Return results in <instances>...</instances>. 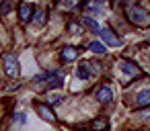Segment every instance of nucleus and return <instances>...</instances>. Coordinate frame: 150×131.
Listing matches in <instances>:
<instances>
[{"label": "nucleus", "instance_id": "f257e3e1", "mask_svg": "<svg viewBox=\"0 0 150 131\" xmlns=\"http://www.w3.org/2000/svg\"><path fill=\"white\" fill-rule=\"evenodd\" d=\"M127 19L134 21L136 25H144V23L148 21V13L142 11V8H136V6H129V8H127Z\"/></svg>", "mask_w": 150, "mask_h": 131}, {"label": "nucleus", "instance_id": "f03ea898", "mask_svg": "<svg viewBox=\"0 0 150 131\" xmlns=\"http://www.w3.org/2000/svg\"><path fill=\"white\" fill-rule=\"evenodd\" d=\"M45 86H47V90H54V88H60V86H64V76H62V72H47L45 74Z\"/></svg>", "mask_w": 150, "mask_h": 131}, {"label": "nucleus", "instance_id": "7ed1b4c3", "mask_svg": "<svg viewBox=\"0 0 150 131\" xmlns=\"http://www.w3.org/2000/svg\"><path fill=\"white\" fill-rule=\"evenodd\" d=\"M4 70H6V74L11 76V78H15V76H19V62L13 57V55H6L4 57Z\"/></svg>", "mask_w": 150, "mask_h": 131}, {"label": "nucleus", "instance_id": "20e7f679", "mask_svg": "<svg viewBox=\"0 0 150 131\" xmlns=\"http://www.w3.org/2000/svg\"><path fill=\"white\" fill-rule=\"evenodd\" d=\"M99 35H101V39H103L107 45H113V47H119V45H121V39H119L117 35H113L109 29H101Z\"/></svg>", "mask_w": 150, "mask_h": 131}, {"label": "nucleus", "instance_id": "39448f33", "mask_svg": "<svg viewBox=\"0 0 150 131\" xmlns=\"http://www.w3.org/2000/svg\"><path fill=\"white\" fill-rule=\"evenodd\" d=\"M76 76H78L80 80H88V78L93 76V70H91V64H80V66L76 68Z\"/></svg>", "mask_w": 150, "mask_h": 131}, {"label": "nucleus", "instance_id": "423d86ee", "mask_svg": "<svg viewBox=\"0 0 150 131\" xmlns=\"http://www.w3.org/2000/svg\"><path fill=\"white\" fill-rule=\"evenodd\" d=\"M111 98H113V92H111V88L103 86V88H99V90H97V100H99V102H103V104H105V102H109Z\"/></svg>", "mask_w": 150, "mask_h": 131}, {"label": "nucleus", "instance_id": "0eeeda50", "mask_svg": "<svg viewBox=\"0 0 150 131\" xmlns=\"http://www.w3.org/2000/svg\"><path fill=\"white\" fill-rule=\"evenodd\" d=\"M136 104L138 106H146V104H150V90H138V94H136Z\"/></svg>", "mask_w": 150, "mask_h": 131}, {"label": "nucleus", "instance_id": "6e6552de", "mask_svg": "<svg viewBox=\"0 0 150 131\" xmlns=\"http://www.w3.org/2000/svg\"><path fill=\"white\" fill-rule=\"evenodd\" d=\"M119 70H121L125 76H136V74H138V68H136L134 64H129V62H119Z\"/></svg>", "mask_w": 150, "mask_h": 131}, {"label": "nucleus", "instance_id": "1a4fd4ad", "mask_svg": "<svg viewBox=\"0 0 150 131\" xmlns=\"http://www.w3.org/2000/svg\"><path fill=\"white\" fill-rule=\"evenodd\" d=\"M82 25H84L86 29H91L93 33H99V31H101V27H99V23H97V21H93L91 17H82Z\"/></svg>", "mask_w": 150, "mask_h": 131}, {"label": "nucleus", "instance_id": "9d476101", "mask_svg": "<svg viewBox=\"0 0 150 131\" xmlns=\"http://www.w3.org/2000/svg\"><path fill=\"white\" fill-rule=\"evenodd\" d=\"M72 60H76V49L64 47L62 49V62H72Z\"/></svg>", "mask_w": 150, "mask_h": 131}, {"label": "nucleus", "instance_id": "9b49d317", "mask_svg": "<svg viewBox=\"0 0 150 131\" xmlns=\"http://www.w3.org/2000/svg\"><path fill=\"white\" fill-rule=\"evenodd\" d=\"M19 15H21V21H23V23H27V21L31 19V6H29V4H21Z\"/></svg>", "mask_w": 150, "mask_h": 131}, {"label": "nucleus", "instance_id": "f8f14e48", "mask_svg": "<svg viewBox=\"0 0 150 131\" xmlns=\"http://www.w3.org/2000/svg\"><path fill=\"white\" fill-rule=\"evenodd\" d=\"M37 113L41 115V119H45V121L54 123V113H52L50 109H45V106H37Z\"/></svg>", "mask_w": 150, "mask_h": 131}, {"label": "nucleus", "instance_id": "ddd939ff", "mask_svg": "<svg viewBox=\"0 0 150 131\" xmlns=\"http://www.w3.org/2000/svg\"><path fill=\"white\" fill-rule=\"evenodd\" d=\"M88 49H91L93 53H99V55H101V53H105V45H103L101 41H93V43L88 45Z\"/></svg>", "mask_w": 150, "mask_h": 131}, {"label": "nucleus", "instance_id": "4468645a", "mask_svg": "<svg viewBox=\"0 0 150 131\" xmlns=\"http://www.w3.org/2000/svg\"><path fill=\"white\" fill-rule=\"evenodd\" d=\"M27 121V115L23 113V111H17L15 115H13V123H17V125H23Z\"/></svg>", "mask_w": 150, "mask_h": 131}, {"label": "nucleus", "instance_id": "2eb2a0df", "mask_svg": "<svg viewBox=\"0 0 150 131\" xmlns=\"http://www.w3.org/2000/svg\"><path fill=\"white\" fill-rule=\"evenodd\" d=\"M86 13H93V15H101V6H99V2H88L86 4Z\"/></svg>", "mask_w": 150, "mask_h": 131}, {"label": "nucleus", "instance_id": "dca6fc26", "mask_svg": "<svg viewBox=\"0 0 150 131\" xmlns=\"http://www.w3.org/2000/svg\"><path fill=\"white\" fill-rule=\"evenodd\" d=\"M43 21H45V19H43V13H35V19H33V23L41 27V25H43Z\"/></svg>", "mask_w": 150, "mask_h": 131}, {"label": "nucleus", "instance_id": "f3484780", "mask_svg": "<svg viewBox=\"0 0 150 131\" xmlns=\"http://www.w3.org/2000/svg\"><path fill=\"white\" fill-rule=\"evenodd\" d=\"M13 4H11V0H6V2H2V6H0V15H4V13H8V8H11Z\"/></svg>", "mask_w": 150, "mask_h": 131}, {"label": "nucleus", "instance_id": "a211bd4d", "mask_svg": "<svg viewBox=\"0 0 150 131\" xmlns=\"http://www.w3.org/2000/svg\"><path fill=\"white\" fill-rule=\"evenodd\" d=\"M50 102H52V104H60V102H62V96L54 94V96H50Z\"/></svg>", "mask_w": 150, "mask_h": 131}, {"label": "nucleus", "instance_id": "6ab92c4d", "mask_svg": "<svg viewBox=\"0 0 150 131\" xmlns=\"http://www.w3.org/2000/svg\"><path fill=\"white\" fill-rule=\"evenodd\" d=\"M74 4H76V0H64V2H62V6H64V8H72Z\"/></svg>", "mask_w": 150, "mask_h": 131}, {"label": "nucleus", "instance_id": "aec40b11", "mask_svg": "<svg viewBox=\"0 0 150 131\" xmlns=\"http://www.w3.org/2000/svg\"><path fill=\"white\" fill-rule=\"evenodd\" d=\"M101 127H105V123H103V121H99V123H95V129H101Z\"/></svg>", "mask_w": 150, "mask_h": 131}, {"label": "nucleus", "instance_id": "412c9836", "mask_svg": "<svg viewBox=\"0 0 150 131\" xmlns=\"http://www.w3.org/2000/svg\"><path fill=\"white\" fill-rule=\"evenodd\" d=\"M146 62H148V64H150V49H148V51H146Z\"/></svg>", "mask_w": 150, "mask_h": 131}, {"label": "nucleus", "instance_id": "4be33fe9", "mask_svg": "<svg viewBox=\"0 0 150 131\" xmlns=\"http://www.w3.org/2000/svg\"><path fill=\"white\" fill-rule=\"evenodd\" d=\"M97 2H103V0H97Z\"/></svg>", "mask_w": 150, "mask_h": 131}]
</instances>
